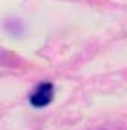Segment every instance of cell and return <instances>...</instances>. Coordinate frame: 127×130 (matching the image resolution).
Wrapping results in <instances>:
<instances>
[{
  "label": "cell",
  "mask_w": 127,
  "mask_h": 130,
  "mask_svg": "<svg viewBox=\"0 0 127 130\" xmlns=\"http://www.w3.org/2000/svg\"><path fill=\"white\" fill-rule=\"evenodd\" d=\"M55 98V85L51 81H42L38 83L29 94V105L35 108H44L47 107Z\"/></svg>",
  "instance_id": "6da1fadb"
}]
</instances>
